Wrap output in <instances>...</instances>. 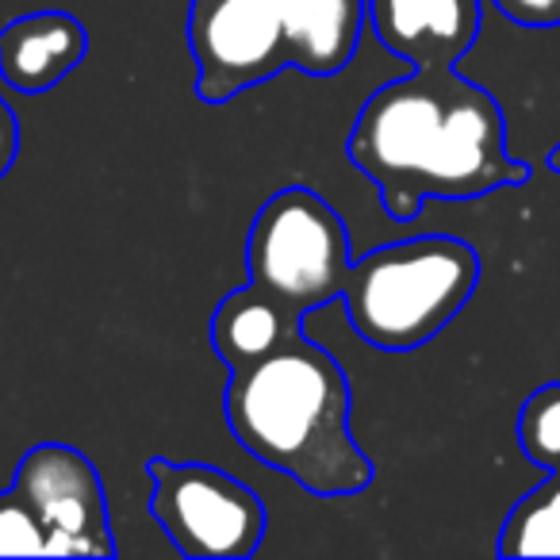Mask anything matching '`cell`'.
Listing matches in <instances>:
<instances>
[{
	"label": "cell",
	"instance_id": "cell-1",
	"mask_svg": "<svg viewBox=\"0 0 560 560\" xmlns=\"http://www.w3.org/2000/svg\"><path fill=\"white\" fill-rule=\"evenodd\" d=\"M346 154L396 223H411L427 200H476L529 177L506 154L495 96L457 70H411L376 89L353 119Z\"/></svg>",
	"mask_w": 560,
	"mask_h": 560
},
{
	"label": "cell",
	"instance_id": "cell-2",
	"mask_svg": "<svg viewBox=\"0 0 560 560\" xmlns=\"http://www.w3.org/2000/svg\"><path fill=\"white\" fill-rule=\"evenodd\" d=\"M350 376L342 361L296 330L246 369H231L223 415L234 442L261 465L323 499L358 495L376 465L350 434Z\"/></svg>",
	"mask_w": 560,
	"mask_h": 560
},
{
	"label": "cell",
	"instance_id": "cell-3",
	"mask_svg": "<svg viewBox=\"0 0 560 560\" xmlns=\"http://www.w3.org/2000/svg\"><path fill=\"white\" fill-rule=\"evenodd\" d=\"M480 284V257L453 234L388 242L346 272V319L381 353H411L438 338Z\"/></svg>",
	"mask_w": 560,
	"mask_h": 560
},
{
	"label": "cell",
	"instance_id": "cell-4",
	"mask_svg": "<svg viewBox=\"0 0 560 560\" xmlns=\"http://www.w3.org/2000/svg\"><path fill=\"white\" fill-rule=\"evenodd\" d=\"M350 231L307 185H289L257 208L246 234V277L292 315L342 300L350 272Z\"/></svg>",
	"mask_w": 560,
	"mask_h": 560
},
{
	"label": "cell",
	"instance_id": "cell-5",
	"mask_svg": "<svg viewBox=\"0 0 560 560\" xmlns=\"http://www.w3.org/2000/svg\"><path fill=\"white\" fill-rule=\"evenodd\" d=\"M150 514L173 549L192 560H246L261 549L265 503L249 483L203 460L150 457Z\"/></svg>",
	"mask_w": 560,
	"mask_h": 560
},
{
	"label": "cell",
	"instance_id": "cell-6",
	"mask_svg": "<svg viewBox=\"0 0 560 560\" xmlns=\"http://www.w3.org/2000/svg\"><path fill=\"white\" fill-rule=\"evenodd\" d=\"M188 47L203 104H226L292 66L277 0H192Z\"/></svg>",
	"mask_w": 560,
	"mask_h": 560
},
{
	"label": "cell",
	"instance_id": "cell-7",
	"mask_svg": "<svg viewBox=\"0 0 560 560\" xmlns=\"http://www.w3.org/2000/svg\"><path fill=\"white\" fill-rule=\"evenodd\" d=\"M12 488L47 534V557H116L108 499L96 465L66 442H43L16 465Z\"/></svg>",
	"mask_w": 560,
	"mask_h": 560
},
{
	"label": "cell",
	"instance_id": "cell-8",
	"mask_svg": "<svg viewBox=\"0 0 560 560\" xmlns=\"http://www.w3.org/2000/svg\"><path fill=\"white\" fill-rule=\"evenodd\" d=\"M483 0H369L384 50L411 70H453L480 35Z\"/></svg>",
	"mask_w": 560,
	"mask_h": 560
},
{
	"label": "cell",
	"instance_id": "cell-9",
	"mask_svg": "<svg viewBox=\"0 0 560 560\" xmlns=\"http://www.w3.org/2000/svg\"><path fill=\"white\" fill-rule=\"evenodd\" d=\"M85 55L89 32L70 12H27L0 27V81L16 93H47L70 78Z\"/></svg>",
	"mask_w": 560,
	"mask_h": 560
},
{
	"label": "cell",
	"instance_id": "cell-10",
	"mask_svg": "<svg viewBox=\"0 0 560 560\" xmlns=\"http://www.w3.org/2000/svg\"><path fill=\"white\" fill-rule=\"evenodd\" d=\"M292 66L312 78H335L358 55L369 0H277Z\"/></svg>",
	"mask_w": 560,
	"mask_h": 560
},
{
	"label": "cell",
	"instance_id": "cell-11",
	"mask_svg": "<svg viewBox=\"0 0 560 560\" xmlns=\"http://www.w3.org/2000/svg\"><path fill=\"white\" fill-rule=\"evenodd\" d=\"M296 330H304V319L292 315L289 307H280L257 284H242V289L226 292L208 323L211 346L226 361V369L254 365Z\"/></svg>",
	"mask_w": 560,
	"mask_h": 560
},
{
	"label": "cell",
	"instance_id": "cell-12",
	"mask_svg": "<svg viewBox=\"0 0 560 560\" xmlns=\"http://www.w3.org/2000/svg\"><path fill=\"white\" fill-rule=\"evenodd\" d=\"M499 557H560V468L518 499L499 529Z\"/></svg>",
	"mask_w": 560,
	"mask_h": 560
},
{
	"label": "cell",
	"instance_id": "cell-13",
	"mask_svg": "<svg viewBox=\"0 0 560 560\" xmlns=\"http://www.w3.org/2000/svg\"><path fill=\"white\" fill-rule=\"evenodd\" d=\"M518 445L526 460L552 472L560 468V381L541 384L518 411Z\"/></svg>",
	"mask_w": 560,
	"mask_h": 560
},
{
	"label": "cell",
	"instance_id": "cell-14",
	"mask_svg": "<svg viewBox=\"0 0 560 560\" xmlns=\"http://www.w3.org/2000/svg\"><path fill=\"white\" fill-rule=\"evenodd\" d=\"M0 557H47V534L16 488L0 491Z\"/></svg>",
	"mask_w": 560,
	"mask_h": 560
},
{
	"label": "cell",
	"instance_id": "cell-15",
	"mask_svg": "<svg viewBox=\"0 0 560 560\" xmlns=\"http://www.w3.org/2000/svg\"><path fill=\"white\" fill-rule=\"evenodd\" d=\"M491 4L522 27H560V0H491Z\"/></svg>",
	"mask_w": 560,
	"mask_h": 560
},
{
	"label": "cell",
	"instance_id": "cell-16",
	"mask_svg": "<svg viewBox=\"0 0 560 560\" xmlns=\"http://www.w3.org/2000/svg\"><path fill=\"white\" fill-rule=\"evenodd\" d=\"M20 158V119L12 104L0 96V180L9 177V170Z\"/></svg>",
	"mask_w": 560,
	"mask_h": 560
},
{
	"label": "cell",
	"instance_id": "cell-17",
	"mask_svg": "<svg viewBox=\"0 0 560 560\" xmlns=\"http://www.w3.org/2000/svg\"><path fill=\"white\" fill-rule=\"evenodd\" d=\"M549 170H552V173H560V142L549 150Z\"/></svg>",
	"mask_w": 560,
	"mask_h": 560
}]
</instances>
